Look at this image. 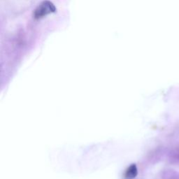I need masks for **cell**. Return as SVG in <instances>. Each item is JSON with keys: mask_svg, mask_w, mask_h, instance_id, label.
I'll return each mask as SVG.
<instances>
[{"mask_svg": "<svg viewBox=\"0 0 179 179\" xmlns=\"http://www.w3.org/2000/svg\"><path fill=\"white\" fill-rule=\"evenodd\" d=\"M55 11V6L50 2H44L38 7L35 11V16L36 18H41L43 16L50 14Z\"/></svg>", "mask_w": 179, "mask_h": 179, "instance_id": "cell-1", "label": "cell"}, {"mask_svg": "<svg viewBox=\"0 0 179 179\" xmlns=\"http://www.w3.org/2000/svg\"><path fill=\"white\" fill-rule=\"evenodd\" d=\"M137 175V168L135 164H132V166H130L129 169H127L126 171V177L128 178H133L136 177Z\"/></svg>", "mask_w": 179, "mask_h": 179, "instance_id": "cell-2", "label": "cell"}]
</instances>
